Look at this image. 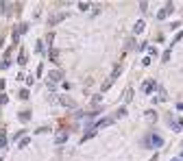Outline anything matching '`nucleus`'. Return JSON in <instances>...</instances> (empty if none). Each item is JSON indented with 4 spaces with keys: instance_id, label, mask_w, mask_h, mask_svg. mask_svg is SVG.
I'll list each match as a JSON object with an SVG mask.
<instances>
[{
    "instance_id": "obj_6",
    "label": "nucleus",
    "mask_w": 183,
    "mask_h": 161,
    "mask_svg": "<svg viewBox=\"0 0 183 161\" xmlns=\"http://www.w3.org/2000/svg\"><path fill=\"white\" fill-rule=\"evenodd\" d=\"M59 102H61L63 107H74V102H72V98H68V96H61V98H59Z\"/></svg>"
},
{
    "instance_id": "obj_10",
    "label": "nucleus",
    "mask_w": 183,
    "mask_h": 161,
    "mask_svg": "<svg viewBox=\"0 0 183 161\" xmlns=\"http://www.w3.org/2000/svg\"><path fill=\"white\" fill-rule=\"evenodd\" d=\"M79 9H81V11H87L89 5H87V2H81V5H79Z\"/></svg>"
},
{
    "instance_id": "obj_7",
    "label": "nucleus",
    "mask_w": 183,
    "mask_h": 161,
    "mask_svg": "<svg viewBox=\"0 0 183 161\" xmlns=\"http://www.w3.org/2000/svg\"><path fill=\"white\" fill-rule=\"evenodd\" d=\"M61 20H66V13H59V15L50 17V24H57V22H61Z\"/></svg>"
},
{
    "instance_id": "obj_3",
    "label": "nucleus",
    "mask_w": 183,
    "mask_h": 161,
    "mask_svg": "<svg viewBox=\"0 0 183 161\" xmlns=\"http://www.w3.org/2000/svg\"><path fill=\"white\" fill-rule=\"evenodd\" d=\"M113 120H116V118H105V120H100L98 124H96V131H98V128H105V126H109V124H113Z\"/></svg>"
},
{
    "instance_id": "obj_2",
    "label": "nucleus",
    "mask_w": 183,
    "mask_h": 161,
    "mask_svg": "<svg viewBox=\"0 0 183 161\" xmlns=\"http://www.w3.org/2000/svg\"><path fill=\"white\" fill-rule=\"evenodd\" d=\"M155 87H157V85H155V81H144L142 91H144V94H150V91H155Z\"/></svg>"
},
{
    "instance_id": "obj_9",
    "label": "nucleus",
    "mask_w": 183,
    "mask_h": 161,
    "mask_svg": "<svg viewBox=\"0 0 183 161\" xmlns=\"http://www.w3.org/2000/svg\"><path fill=\"white\" fill-rule=\"evenodd\" d=\"M111 83H113V79H107V81H105V85H103V91H107L109 87H111Z\"/></svg>"
},
{
    "instance_id": "obj_4",
    "label": "nucleus",
    "mask_w": 183,
    "mask_h": 161,
    "mask_svg": "<svg viewBox=\"0 0 183 161\" xmlns=\"http://www.w3.org/2000/svg\"><path fill=\"white\" fill-rule=\"evenodd\" d=\"M144 28H146L144 20H137V22H135V26H133V33H135V35H140V33L144 31Z\"/></svg>"
},
{
    "instance_id": "obj_11",
    "label": "nucleus",
    "mask_w": 183,
    "mask_h": 161,
    "mask_svg": "<svg viewBox=\"0 0 183 161\" xmlns=\"http://www.w3.org/2000/svg\"><path fill=\"white\" fill-rule=\"evenodd\" d=\"M166 15H168V13H166V9H161V11H159V15H157V17H159V20H163V17H166Z\"/></svg>"
},
{
    "instance_id": "obj_12",
    "label": "nucleus",
    "mask_w": 183,
    "mask_h": 161,
    "mask_svg": "<svg viewBox=\"0 0 183 161\" xmlns=\"http://www.w3.org/2000/svg\"><path fill=\"white\" fill-rule=\"evenodd\" d=\"M17 63H20V65H24V63H26V57H24V54H20V59H17Z\"/></svg>"
},
{
    "instance_id": "obj_8",
    "label": "nucleus",
    "mask_w": 183,
    "mask_h": 161,
    "mask_svg": "<svg viewBox=\"0 0 183 161\" xmlns=\"http://www.w3.org/2000/svg\"><path fill=\"white\" fill-rule=\"evenodd\" d=\"M66 139H68V135H66V133H59V135H57V139H54V141H57V144H63V141H66Z\"/></svg>"
},
{
    "instance_id": "obj_5",
    "label": "nucleus",
    "mask_w": 183,
    "mask_h": 161,
    "mask_svg": "<svg viewBox=\"0 0 183 161\" xmlns=\"http://www.w3.org/2000/svg\"><path fill=\"white\" fill-rule=\"evenodd\" d=\"M48 81H50V83H57V81H61V72H59V70H52V72L48 74Z\"/></svg>"
},
{
    "instance_id": "obj_1",
    "label": "nucleus",
    "mask_w": 183,
    "mask_h": 161,
    "mask_svg": "<svg viewBox=\"0 0 183 161\" xmlns=\"http://www.w3.org/2000/svg\"><path fill=\"white\" fill-rule=\"evenodd\" d=\"M146 144H148V146H153V148H157V146H161V144H163V139H161L159 135H150V139L146 141Z\"/></svg>"
}]
</instances>
